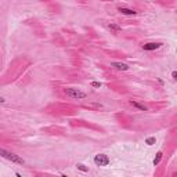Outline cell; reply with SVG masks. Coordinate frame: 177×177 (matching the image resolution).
Listing matches in <instances>:
<instances>
[{
	"label": "cell",
	"mask_w": 177,
	"mask_h": 177,
	"mask_svg": "<svg viewBox=\"0 0 177 177\" xmlns=\"http://www.w3.org/2000/svg\"><path fill=\"white\" fill-rule=\"evenodd\" d=\"M155 143H157V138H155V137H147V138H145V144L147 145H154Z\"/></svg>",
	"instance_id": "cell-11"
},
{
	"label": "cell",
	"mask_w": 177,
	"mask_h": 177,
	"mask_svg": "<svg viewBox=\"0 0 177 177\" xmlns=\"http://www.w3.org/2000/svg\"><path fill=\"white\" fill-rule=\"evenodd\" d=\"M108 28L111 29V31H113V32H121L122 31V26L118 24H113V22H109L108 24Z\"/></svg>",
	"instance_id": "cell-9"
},
{
	"label": "cell",
	"mask_w": 177,
	"mask_h": 177,
	"mask_svg": "<svg viewBox=\"0 0 177 177\" xmlns=\"http://www.w3.org/2000/svg\"><path fill=\"white\" fill-rule=\"evenodd\" d=\"M172 79H173V80H176L177 79V72L176 71H172Z\"/></svg>",
	"instance_id": "cell-13"
},
{
	"label": "cell",
	"mask_w": 177,
	"mask_h": 177,
	"mask_svg": "<svg viewBox=\"0 0 177 177\" xmlns=\"http://www.w3.org/2000/svg\"><path fill=\"white\" fill-rule=\"evenodd\" d=\"M129 104L132 105V107H134L136 109H138V111H143V112L148 111V108H147V107H145L144 104H141V102H137V101H134V100H130V101H129Z\"/></svg>",
	"instance_id": "cell-7"
},
{
	"label": "cell",
	"mask_w": 177,
	"mask_h": 177,
	"mask_svg": "<svg viewBox=\"0 0 177 177\" xmlns=\"http://www.w3.org/2000/svg\"><path fill=\"white\" fill-rule=\"evenodd\" d=\"M162 158H163V152H162V151L157 152V155H155V158H154V161H152V165H154V166H158L159 163H161Z\"/></svg>",
	"instance_id": "cell-8"
},
{
	"label": "cell",
	"mask_w": 177,
	"mask_h": 177,
	"mask_svg": "<svg viewBox=\"0 0 177 177\" xmlns=\"http://www.w3.org/2000/svg\"><path fill=\"white\" fill-rule=\"evenodd\" d=\"M111 67L115 69H118V71H123V72H126V71H129L130 67L127 64H125V62H119V61H113V62H111Z\"/></svg>",
	"instance_id": "cell-5"
},
{
	"label": "cell",
	"mask_w": 177,
	"mask_h": 177,
	"mask_svg": "<svg viewBox=\"0 0 177 177\" xmlns=\"http://www.w3.org/2000/svg\"><path fill=\"white\" fill-rule=\"evenodd\" d=\"M4 102H6V98L0 96V104H4Z\"/></svg>",
	"instance_id": "cell-14"
},
{
	"label": "cell",
	"mask_w": 177,
	"mask_h": 177,
	"mask_svg": "<svg viewBox=\"0 0 177 177\" xmlns=\"http://www.w3.org/2000/svg\"><path fill=\"white\" fill-rule=\"evenodd\" d=\"M64 94L72 100H85L87 94L85 91H82L79 88H75V87H65L64 88Z\"/></svg>",
	"instance_id": "cell-2"
},
{
	"label": "cell",
	"mask_w": 177,
	"mask_h": 177,
	"mask_svg": "<svg viewBox=\"0 0 177 177\" xmlns=\"http://www.w3.org/2000/svg\"><path fill=\"white\" fill-rule=\"evenodd\" d=\"M118 11L121 12V14H123V15H137V11L136 10H133V8H127V7H118Z\"/></svg>",
	"instance_id": "cell-6"
},
{
	"label": "cell",
	"mask_w": 177,
	"mask_h": 177,
	"mask_svg": "<svg viewBox=\"0 0 177 177\" xmlns=\"http://www.w3.org/2000/svg\"><path fill=\"white\" fill-rule=\"evenodd\" d=\"M162 46H163V43H161V42H148V43L143 44V46H141V48H143V50H145V51H154V50L161 48Z\"/></svg>",
	"instance_id": "cell-4"
},
{
	"label": "cell",
	"mask_w": 177,
	"mask_h": 177,
	"mask_svg": "<svg viewBox=\"0 0 177 177\" xmlns=\"http://www.w3.org/2000/svg\"><path fill=\"white\" fill-rule=\"evenodd\" d=\"M0 157L4 158V159H7V161L12 162V163H15V165H25V159L24 158H21L20 155H17V154L11 152V151H8L6 148H1L0 147Z\"/></svg>",
	"instance_id": "cell-1"
},
{
	"label": "cell",
	"mask_w": 177,
	"mask_h": 177,
	"mask_svg": "<svg viewBox=\"0 0 177 177\" xmlns=\"http://www.w3.org/2000/svg\"><path fill=\"white\" fill-rule=\"evenodd\" d=\"M93 162L96 166H100V167H105L111 163V159L107 154H97L96 157L93 158Z\"/></svg>",
	"instance_id": "cell-3"
},
{
	"label": "cell",
	"mask_w": 177,
	"mask_h": 177,
	"mask_svg": "<svg viewBox=\"0 0 177 177\" xmlns=\"http://www.w3.org/2000/svg\"><path fill=\"white\" fill-rule=\"evenodd\" d=\"M15 176H17V177H22V174H21L20 172H15Z\"/></svg>",
	"instance_id": "cell-16"
},
{
	"label": "cell",
	"mask_w": 177,
	"mask_h": 177,
	"mask_svg": "<svg viewBox=\"0 0 177 177\" xmlns=\"http://www.w3.org/2000/svg\"><path fill=\"white\" fill-rule=\"evenodd\" d=\"M76 167H78V170H80V172H83V173H87L88 172V167L86 165H83V163H78Z\"/></svg>",
	"instance_id": "cell-10"
},
{
	"label": "cell",
	"mask_w": 177,
	"mask_h": 177,
	"mask_svg": "<svg viewBox=\"0 0 177 177\" xmlns=\"http://www.w3.org/2000/svg\"><path fill=\"white\" fill-rule=\"evenodd\" d=\"M158 83H159V85H163V83H165V82L162 80V79H158Z\"/></svg>",
	"instance_id": "cell-15"
},
{
	"label": "cell",
	"mask_w": 177,
	"mask_h": 177,
	"mask_svg": "<svg viewBox=\"0 0 177 177\" xmlns=\"http://www.w3.org/2000/svg\"><path fill=\"white\" fill-rule=\"evenodd\" d=\"M90 85H91V87H94V88H100L101 86H102V83H101V82H91Z\"/></svg>",
	"instance_id": "cell-12"
}]
</instances>
